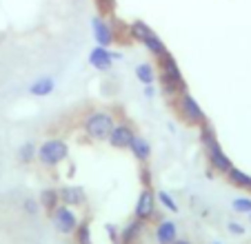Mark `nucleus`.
<instances>
[{
	"mask_svg": "<svg viewBox=\"0 0 251 244\" xmlns=\"http://www.w3.org/2000/svg\"><path fill=\"white\" fill-rule=\"evenodd\" d=\"M104 229H107V233L111 235V240H114L116 244H120V229H118V226H116V224H107Z\"/></svg>",
	"mask_w": 251,
	"mask_h": 244,
	"instance_id": "nucleus-26",
	"label": "nucleus"
},
{
	"mask_svg": "<svg viewBox=\"0 0 251 244\" xmlns=\"http://www.w3.org/2000/svg\"><path fill=\"white\" fill-rule=\"evenodd\" d=\"M156 195H153V191L149 187H145L140 191V195H138V202H136V209H133V218H138V220L147 222L151 220L153 216H156Z\"/></svg>",
	"mask_w": 251,
	"mask_h": 244,
	"instance_id": "nucleus-9",
	"label": "nucleus"
},
{
	"mask_svg": "<svg viewBox=\"0 0 251 244\" xmlns=\"http://www.w3.org/2000/svg\"><path fill=\"white\" fill-rule=\"evenodd\" d=\"M111 53H114V60H123V53L120 51H111Z\"/></svg>",
	"mask_w": 251,
	"mask_h": 244,
	"instance_id": "nucleus-30",
	"label": "nucleus"
},
{
	"mask_svg": "<svg viewBox=\"0 0 251 244\" xmlns=\"http://www.w3.org/2000/svg\"><path fill=\"white\" fill-rule=\"evenodd\" d=\"M36 158H38V146H36V142L27 140L18 146V160L23 165H29V162H33Z\"/></svg>",
	"mask_w": 251,
	"mask_h": 244,
	"instance_id": "nucleus-20",
	"label": "nucleus"
},
{
	"mask_svg": "<svg viewBox=\"0 0 251 244\" xmlns=\"http://www.w3.org/2000/svg\"><path fill=\"white\" fill-rule=\"evenodd\" d=\"M142 231H145V222L133 218L127 224L120 229V244H138V240L142 238Z\"/></svg>",
	"mask_w": 251,
	"mask_h": 244,
	"instance_id": "nucleus-13",
	"label": "nucleus"
},
{
	"mask_svg": "<svg viewBox=\"0 0 251 244\" xmlns=\"http://www.w3.org/2000/svg\"><path fill=\"white\" fill-rule=\"evenodd\" d=\"M156 200L162 204V209H167L169 213H178L180 211V207H178V202H176V197L171 195L169 191H165V189H160V191L156 193Z\"/></svg>",
	"mask_w": 251,
	"mask_h": 244,
	"instance_id": "nucleus-21",
	"label": "nucleus"
},
{
	"mask_svg": "<svg viewBox=\"0 0 251 244\" xmlns=\"http://www.w3.org/2000/svg\"><path fill=\"white\" fill-rule=\"evenodd\" d=\"M38 209H40V202L36 200V197H27V200L23 202V211L27 213V216H38Z\"/></svg>",
	"mask_w": 251,
	"mask_h": 244,
	"instance_id": "nucleus-25",
	"label": "nucleus"
},
{
	"mask_svg": "<svg viewBox=\"0 0 251 244\" xmlns=\"http://www.w3.org/2000/svg\"><path fill=\"white\" fill-rule=\"evenodd\" d=\"M227 178H229V182H231V187L242 189V191H251V175L245 173L242 169H236V167H233V169L227 173Z\"/></svg>",
	"mask_w": 251,
	"mask_h": 244,
	"instance_id": "nucleus-19",
	"label": "nucleus"
},
{
	"mask_svg": "<svg viewBox=\"0 0 251 244\" xmlns=\"http://www.w3.org/2000/svg\"><path fill=\"white\" fill-rule=\"evenodd\" d=\"M91 31H94L96 43H98L100 47L111 49V45L116 43L114 27H111V23L107 18H102V16H94V18H91Z\"/></svg>",
	"mask_w": 251,
	"mask_h": 244,
	"instance_id": "nucleus-8",
	"label": "nucleus"
},
{
	"mask_svg": "<svg viewBox=\"0 0 251 244\" xmlns=\"http://www.w3.org/2000/svg\"><path fill=\"white\" fill-rule=\"evenodd\" d=\"M133 136H136V131H133L131 124H127V122H123V124H116L114 131H111L109 136V145L114 146V149H129V145H131Z\"/></svg>",
	"mask_w": 251,
	"mask_h": 244,
	"instance_id": "nucleus-10",
	"label": "nucleus"
},
{
	"mask_svg": "<svg viewBox=\"0 0 251 244\" xmlns=\"http://www.w3.org/2000/svg\"><path fill=\"white\" fill-rule=\"evenodd\" d=\"M29 96H33V98H47V96H51L53 91H56V80L51 78V75H40V78H36L29 85Z\"/></svg>",
	"mask_w": 251,
	"mask_h": 244,
	"instance_id": "nucleus-12",
	"label": "nucleus"
},
{
	"mask_svg": "<svg viewBox=\"0 0 251 244\" xmlns=\"http://www.w3.org/2000/svg\"><path fill=\"white\" fill-rule=\"evenodd\" d=\"M38 202H40V207L47 209V211L51 213L58 204H62L60 202V191H58V189H43V191H40Z\"/></svg>",
	"mask_w": 251,
	"mask_h": 244,
	"instance_id": "nucleus-18",
	"label": "nucleus"
},
{
	"mask_svg": "<svg viewBox=\"0 0 251 244\" xmlns=\"http://www.w3.org/2000/svg\"><path fill=\"white\" fill-rule=\"evenodd\" d=\"M129 36H131L133 40H138L156 60L167 53V45L162 43V38L158 36L147 23H142V20H133V23L129 24Z\"/></svg>",
	"mask_w": 251,
	"mask_h": 244,
	"instance_id": "nucleus-3",
	"label": "nucleus"
},
{
	"mask_svg": "<svg viewBox=\"0 0 251 244\" xmlns=\"http://www.w3.org/2000/svg\"><path fill=\"white\" fill-rule=\"evenodd\" d=\"M249 218H251V213H249Z\"/></svg>",
	"mask_w": 251,
	"mask_h": 244,
	"instance_id": "nucleus-33",
	"label": "nucleus"
},
{
	"mask_svg": "<svg viewBox=\"0 0 251 244\" xmlns=\"http://www.w3.org/2000/svg\"><path fill=\"white\" fill-rule=\"evenodd\" d=\"M174 244H191V242H189V240H176Z\"/></svg>",
	"mask_w": 251,
	"mask_h": 244,
	"instance_id": "nucleus-31",
	"label": "nucleus"
},
{
	"mask_svg": "<svg viewBox=\"0 0 251 244\" xmlns=\"http://www.w3.org/2000/svg\"><path fill=\"white\" fill-rule=\"evenodd\" d=\"M76 240L78 244H91V229H89V222H80L76 229Z\"/></svg>",
	"mask_w": 251,
	"mask_h": 244,
	"instance_id": "nucleus-23",
	"label": "nucleus"
},
{
	"mask_svg": "<svg viewBox=\"0 0 251 244\" xmlns=\"http://www.w3.org/2000/svg\"><path fill=\"white\" fill-rule=\"evenodd\" d=\"M129 151H131V155L138 160V162H147L149 158H151V145H149V140H145L142 136H133L131 145H129Z\"/></svg>",
	"mask_w": 251,
	"mask_h": 244,
	"instance_id": "nucleus-16",
	"label": "nucleus"
},
{
	"mask_svg": "<svg viewBox=\"0 0 251 244\" xmlns=\"http://www.w3.org/2000/svg\"><path fill=\"white\" fill-rule=\"evenodd\" d=\"M136 80L142 87L156 82L158 78H156V69H153L151 62H140V65H136Z\"/></svg>",
	"mask_w": 251,
	"mask_h": 244,
	"instance_id": "nucleus-17",
	"label": "nucleus"
},
{
	"mask_svg": "<svg viewBox=\"0 0 251 244\" xmlns=\"http://www.w3.org/2000/svg\"><path fill=\"white\" fill-rule=\"evenodd\" d=\"M67 158H69V145L62 138H49L38 146V160L43 167L53 169L60 162H65Z\"/></svg>",
	"mask_w": 251,
	"mask_h": 244,
	"instance_id": "nucleus-4",
	"label": "nucleus"
},
{
	"mask_svg": "<svg viewBox=\"0 0 251 244\" xmlns=\"http://www.w3.org/2000/svg\"><path fill=\"white\" fill-rule=\"evenodd\" d=\"M204 149H207L209 165H211V169H216V173H225V175H227L229 171L233 169L231 158H229V155L223 151V146H220V142H218V140L211 142V145H207Z\"/></svg>",
	"mask_w": 251,
	"mask_h": 244,
	"instance_id": "nucleus-7",
	"label": "nucleus"
},
{
	"mask_svg": "<svg viewBox=\"0 0 251 244\" xmlns=\"http://www.w3.org/2000/svg\"><path fill=\"white\" fill-rule=\"evenodd\" d=\"M176 109H178V113H180L189 124H198L200 127V124L207 122V113H204V109L196 102V98L187 89L176 96Z\"/></svg>",
	"mask_w": 251,
	"mask_h": 244,
	"instance_id": "nucleus-5",
	"label": "nucleus"
},
{
	"mask_svg": "<svg viewBox=\"0 0 251 244\" xmlns=\"http://www.w3.org/2000/svg\"><path fill=\"white\" fill-rule=\"evenodd\" d=\"M60 202L67 207H82L87 202V191L82 187H60Z\"/></svg>",
	"mask_w": 251,
	"mask_h": 244,
	"instance_id": "nucleus-14",
	"label": "nucleus"
},
{
	"mask_svg": "<svg viewBox=\"0 0 251 244\" xmlns=\"http://www.w3.org/2000/svg\"><path fill=\"white\" fill-rule=\"evenodd\" d=\"M218 138H216V129L209 124V120L204 122V124H200V142H202V146L211 145V142H216Z\"/></svg>",
	"mask_w": 251,
	"mask_h": 244,
	"instance_id": "nucleus-22",
	"label": "nucleus"
},
{
	"mask_svg": "<svg viewBox=\"0 0 251 244\" xmlns=\"http://www.w3.org/2000/svg\"><path fill=\"white\" fill-rule=\"evenodd\" d=\"M158 67H160V85H162V91L167 96H178L180 91L187 89V82H185V75H182L180 67L176 62V58L171 56L169 51L165 56L158 58Z\"/></svg>",
	"mask_w": 251,
	"mask_h": 244,
	"instance_id": "nucleus-1",
	"label": "nucleus"
},
{
	"mask_svg": "<svg viewBox=\"0 0 251 244\" xmlns=\"http://www.w3.org/2000/svg\"><path fill=\"white\" fill-rule=\"evenodd\" d=\"M114 127H116V120H114V113L111 111H91L89 116L85 118V122H82L85 136L96 142L109 140Z\"/></svg>",
	"mask_w": 251,
	"mask_h": 244,
	"instance_id": "nucleus-2",
	"label": "nucleus"
},
{
	"mask_svg": "<svg viewBox=\"0 0 251 244\" xmlns=\"http://www.w3.org/2000/svg\"><path fill=\"white\" fill-rule=\"evenodd\" d=\"M178 240V224L174 220H160L156 226V242L158 244H174Z\"/></svg>",
	"mask_w": 251,
	"mask_h": 244,
	"instance_id": "nucleus-15",
	"label": "nucleus"
},
{
	"mask_svg": "<svg viewBox=\"0 0 251 244\" xmlns=\"http://www.w3.org/2000/svg\"><path fill=\"white\" fill-rule=\"evenodd\" d=\"M51 224L58 233L71 235V233H76L80 220H78V216L74 213L71 207H67V204H58V207L51 211Z\"/></svg>",
	"mask_w": 251,
	"mask_h": 244,
	"instance_id": "nucleus-6",
	"label": "nucleus"
},
{
	"mask_svg": "<svg viewBox=\"0 0 251 244\" xmlns=\"http://www.w3.org/2000/svg\"><path fill=\"white\" fill-rule=\"evenodd\" d=\"M213 244H223V242H213Z\"/></svg>",
	"mask_w": 251,
	"mask_h": 244,
	"instance_id": "nucleus-32",
	"label": "nucleus"
},
{
	"mask_svg": "<svg viewBox=\"0 0 251 244\" xmlns=\"http://www.w3.org/2000/svg\"><path fill=\"white\" fill-rule=\"evenodd\" d=\"M231 209L236 213H247V216H249L251 213V197H233Z\"/></svg>",
	"mask_w": 251,
	"mask_h": 244,
	"instance_id": "nucleus-24",
	"label": "nucleus"
},
{
	"mask_svg": "<svg viewBox=\"0 0 251 244\" xmlns=\"http://www.w3.org/2000/svg\"><path fill=\"white\" fill-rule=\"evenodd\" d=\"M98 2V7L102 11H111V0H96Z\"/></svg>",
	"mask_w": 251,
	"mask_h": 244,
	"instance_id": "nucleus-28",
	"label": "nucleus"
},
{
	"mask_svg": "<svg viewBox=\"0 0 251 244\" xmlns=\"http://www.w3.org/2000/svg\"><path fill=\"white\" fill-rule=\"evenodd\" d=\"M153 96H156V89H153V85H147V87H145V98L151 100Z\"/></svg>",
	"mask_w": 251,
	"mask_h": 244,
	"instance_id": "nucleus-29",
	"label": "nucleus"
},
{
	"mask_svg": "<svg viewBox=\"0 0 251 244\" xmlns=\"http://www.w3.org/2000/svg\"><path fill=\"white\" fill-rule=\"evenodd\" d=\"M227 229L231 231V233H236V235H242V233H245V226H242L240 222H229Z\"/></svg>",
	"mask_w": 251,
	"mask_h": 244,
	"instance_id": "nucleus-27",
	"label": "nucleus"
},
{
	"mask_svg": "<svg viewBox=\"0 0 251 244\" xmlns=\"http://www.w3.org/2000/svg\"><path fill=\"white\" fill-rule=\"evenodd\" d=\"M89 65L94 67L96 71H109L111 67H114V53H111V49L96 45L89 51Z\"/></svg>",
	"mask_w": 251,
	"mask_h": 244,
	"instance_id": "nucleus-11",
	"label": "nucleus"
}]
</instances>
